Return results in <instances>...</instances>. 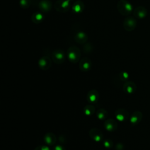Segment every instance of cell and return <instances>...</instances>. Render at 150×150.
<instances>
[{"instance_id":"1","label":"cell","mask_w":150,"mask_h":150,"mask_svg":"<svg viewBox=\"0 0 150 150\" xmlns=\"http://www.w3.org/2000/svg\"><path fill=\"white\" fill-rule=\"evenodd\" d=\"M117 8L118 12L122 15H129L132 11L131 4L127 0H120L117 2Z\"/></svg>"},{"instance_id":"2","label":"cell","mask_w":150,"mask_h":150,"mask_svg":"<svg viewBox=\"0 0 150 150\" xmlns=\"http://www.w3.org/2000/svg\"><path fill=\"white\" fill-rule=\"evenodd\" d=\"M80 50L76 46H71L67 51V57L69 61L73 63H77L80 60Z\"/></svg>"},{"instance_id":"3","label":"cell","mask_w":150,"mask_h":150,"mask_svg":"<svg viewBox=\"0 0 150 150\" xmlns=\"http://www.w3.org/2000/svg\"><path fill=\"white\" fill-rule=\"evenodd\" d=\"M70 1L69 0H58L55 2V9L62 13L66 12L70 9Z\"/></svg>"},{"instance_id":"4","label":"cell","mask_w":150,"mask_h":150,"mask_svg":"<svg viewBox=\"0 0 150 150\" xmlns=\"http://www.w3.org/2000/svg\"><path fill=\"white\" fill-rule=\"evenodd\" d=\"M52 59L55 63H63L66 59L65 53L63 50L61 49L55 50L52 53Z\"/></svg>"},{"instance_id":"5","label":"cell","mask_w":150,"mask_h":150,"mask_svg":"<svg viewBox=\"0 0 150 150\" xmlns=\"http://www.w3.org/2000/svg\"><path fill=\"white\" fill-rule=\"evenodd\" d=\"M123 26L126 30L132 31L137 26V21L133 17H127L124 21Z\"/></svg>"},{"instance_id":"6","label":"cell","mask_w":150,"mask_h":150,"mask_svg":"<svg viewBox=\"0 0 150 150\" xmlns=\"http://www.w3.org/2000/svg\"><path fill=\"white\" fill-rule=\"evenodd\" d=\"M92 66V63L91 60L88 57H83L80 60L79 68L82 71H89Z\"/></svg>"},{"instance_id":"7","label":"cell","mask_w":150,"mask_h":150,"mask_svg":"<svg viewBox=\"0 0 150 150\" xmlns=\"http://www.w3.org/2000/svg\"><path fill=\"white\" fill-rule=\"evenodd\" d=\"M39 67L43 70L49 69L52 64V60L49 56H42L38 62Z\"/></svg>"},{"instance_id":"8","label":"cell","mask_w":150,"mask_h":150,"mask_svg":"<svg viewBox=\"0 0 150 150\" xmlns=\"http://www.w3.org/2000/svg\"><path fill=\"white\" fill-rule=\"evenodd\" d=\"M89 136L95 142H100L103 139L102 132L98 128H94L90 130Z\"/></svg>"},{"instance_id":"9","label":"cell","mask_w":150,"mask_h":150,"mask_svg":"<svg viewBox=\"0 0 150 150\" xmlns=\"http://www.w3.org/2000/svg\"><path fill=\"white\" fill-rule=\"evenodd\" d=\"M115 116L118 121H124L128 119L129 117V113L126 110L123 108H120L115 111Z\"/></svg>"},{"instance_id":"10","label":"cell","mask_w":150,"mask_h":150,"mask_svg":"<svg viewBox=\"0 0 150 150\" xmlns=\"http://www.w3.org/2000/svg\"><path fill=\"white\" fill-rule=\"evenodd\" d=\"M104 127L108 131H114L117 128L118 125L115 120L110 118L104 121Z\"/></svg>"},{"instance_id":"11","label":"cell","mask_w":150,"mask_h":150,"mask_svg":"<svg viewBox=\"0 0 150 150\" xmlns=\"http://www.w3.org/2000/svg\"><path fill=\"white\" fill-rule=\"evenodd\" d=\"M99 98V93L95 89L89 91L87 95V100L90 103H96Z\"/></svg>"},{"instance_id":"12","label":"cell","mask_w":150,"mask_h":150,"mask_svg":"<svg viewBox=\"0 0 150 150\" xmlns=\"http://www.w3.org/2000/svg\"><path fill=\"white\" fill-rule=\"evenodd\" d=\"M52 3L50 0H42L39 3V8L43 12H47L50 11Z\"/></svg>"},{"instance_id":"13","label":"cell","mask_w":150,"mask_h":150,"mask_svg":"<svg viewBox=\"0 0 150 150\" xmlns=\"http://www.w3.org/2000/svg\"><path fill=\"white\" fill-rule=\"evenodd\" d=\"M147 14L146 9L143 6H139L135 8L134 11V15L138 19L144 18Z\"/></svg>"},{"instance_id":"14","label":"cell","mask_w":150,"mask_h":150,"mask_svg":"<svg viewBox=\"0 0 150 150\" xmlns=\"http://www.w3.org/2000/svg\"><path fill=\"white\" fill-rule=\"evenodd\" d=\"M74 40L78 43L83 44L87 41L88 37L87 35L84 32H79L75 35Z\"/></svg>"},{"instance_id":"15","label":"cell","mask_w":150,"mask_h":150,"mask_svg":"<svg viewBox=\"0 0 150 150\" xmlns=\"http://www.w3.org/2000/svg\"><path fill=\"white\" fill-rule=\"evenodd\" d=\"M84 8V5L81 0L76 1L72 6V10L76 13L81 12Z\"/></svg>"},{"instance_id":"16","label":"cell","mask_w":150,"mask_h":150,"mask_svg":"<svg viewBox=\"0 0 150 150\" xmlns=\"http://www.w3.org/2000/svg\"><path fill=\"white\" fill-rule=\"evenodd\" d=\"M45 142L49 145H53L56 142V137L55 135L51 132H48L44 137Z\"/></svg>"},{"instance_id":"17","label":"cell","mask_w":150,"mask_h":150,"mask_svg":"<svg viewBox=\"0 0 150 150\" xmlns=\"http://www.w3.org/2000/svg\"><path fill=\"white\" fill-rule=\"evenodd\" d=\"M136 89V86L131 81H127L125 83L123 86L124 91L128 94H131L135 91Z\"/></svg>"},{"instance_id":"18","label":"cell","mask_w":150,"mask_h":150,"mask_svg":"<svg viewBox=\"0 0 150 150\" xmlns=\"http://www.w3.org/2000/svg\"><path fill=\"white\" fill-rule=\"evenodd\" d=\"M141 113L139 111H135L132 114L130 118V122L132 124H137L141 120Z\"/></svg>"},{"instance_id":"19","label":"cell","mask_w":150,"mask_h":150,"mask_svg":"<svg viewBox=\"0 0 150 150\" xmlns=\"http://www.w3.org/2000/svg\"><path fill=\"white\" fill-rule=\"evenodd\" d=\"M32 21L35 23H39L43 19V15L39 12L34 13L31 16Z\"/></svg>"},{"instance_id":"20","label":"cell","mask_w":150,"mask_h":150,"mask_svg":"<svg viewBox=\"0 0 150 150\" xmlns=\"http://www.w3.org/2000/svg\"><path fill=\"white\" fill-rule=\"evenodd\" d=\"M95 112V107L91 104L87 105L84 108V114L87 116L92 115Z\"/></svg>"},{"instance_id":"21","label":"cell","mask_w":150,"mask_h":150,"mask_svg":"<svg viewBox=\"0 0 150 150\" xmlns=\"http://www.w3.org/2000/svg\"><path fill=\"white\" fill-rule=\"evenodd\" d=\"M108 115L107 111L103 108H100L97 111V117L100 120H105Z\"/></svg>"},{"instance_id":"22","label":"cell","mask_w":150,"mask_h":150,"mask_svg":"<svg viewBox=\"0 0 150 150\" xmlns=\"http://www.w3.org/2000/svg\"><path fill=\"white\" fill-rule=\"evenodd\" d=\"M19 4L22 8L27 9L31 5V0H20Z\"/></svg>"},{"instance_id":"23","label":"cell","mask_w":150,"mask_h":150,"mask_svg":"<svg viewBox=\"0 0 150 150\" xmlns=\"http://www.w3.org/2000/svg\"><path fill=\"white\" fill-rule=\"evenodd\" d=\"M103 145L105 148L110 149L113 146V142L110 139H106L103 141Z\"/></svg>"},{"instance_id":"24","label":"cell","mask_w":150,"mask_h":150,"mask_svg":"<svg viewBox=\"0 0 150 150\" xmlns=\"http://www.w3.org/2000/svg\"><path fill=\"white\" fill-rule=\"evenodd\" d=\"M120 77L123 80H127L128 78V74L125 71H122L120 73Z\"/></svg>"},{"instance_id":"25","label":"cell","mask_w":150,"mask_h":150,"mask_svg":"<svg viewBox=\"0 0 150 150\" xmlns=\"http://www.w3.org/2000/svg\"><path fill=\"white\" fill-rule=\"evenodd\" d=\"M34 150H51L47 145H40L35 148Z\"/></svg>"},{"instance_id":"26","label":"cell","mask_w":150,"mask_h":150,"mask_svg":"<svg viewBox=\"0 0 150 150\" xmlns=\"http://www.w3.org/2000/svg\"><path fill=\"white\" fill-rule=\"evenodd\" d=\"M53 150H66L65 148L61 145H56L53 148Z\"/></svg>"},{"instance_id":"27","label":"cell","mask_w":150,"mask_h":150,"mask_svg":"<svg viewBox=\"0 0 150 150\" xmlns=\"http://www.w3.org/2000/svg\"><path fill=\"white\" fill-rule=\"evenodd\" d=\"M69 1H71V0H69Z\"/></svg>"}]
</instances>
